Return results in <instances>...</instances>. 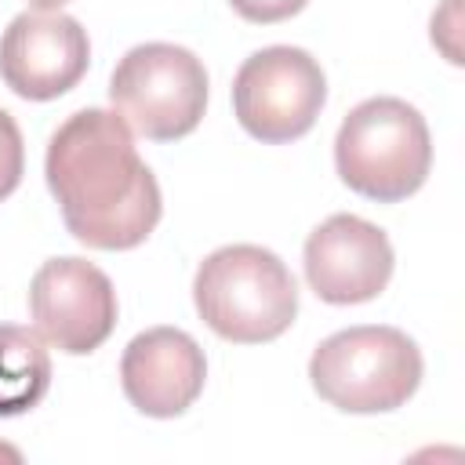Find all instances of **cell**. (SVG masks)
Instances as JSON below:
<instances>
[{
	"label": "cell",
	"mask_w": 465,
	"mask_h": 465,
	"mask_svg": "<svg viewBox=\"0 0 465 465\" xmlns=\"http://www.w3.org/2000/svg\"><path fill=\"white\" fill-rule=\"evenodd\" d=\"M36 11H58L62 4H69V0H29Z\"/></svg>",
	"instance_id": "5bb4252c"
},
{
	"label": "cell",
	"mask_w": 465,
	"mask_h": 465,
	"mask_svg": "<svg viewBox=\"0 0 465 465\" xmlns=\"http://www.w3.org/2000/svg\"><path fill=\"white\" fill-rule=\"evenodd\" d=\"M47 189L73 240L94 251H131L163 214L156 174L113 109L73 113L47 142Z\"/></svg>",
	"instance_id": "6da1fadb"
},
{
	"label": "cell",
	"mask_w": 465,
	"mask_h": 465,
	"mask_svg": "<svg viewBox=\"0 0 465 465\" xmlns=\"http://www.w3.org/2000/svg\"><path fill=\"white\" fill-rule=\"evenodd\" d=\"M309 0H229V7L254 25H272V22H287L294 18Z\"/></svg>",
	"instance_id": "4fadbf2b"
},
{
	"label": "cell",
	"mask_w": 465,
	"mask_h": 465,
	"mask_svg": "<svg viewBox=\"0 0 465 465\" xmlns=\"http://www.w3.org/2000/svg\"><path fill=\"white\" fill-rule=\"evenodd\" d=\"M338 178L378 203L414 196L432 167V138L425 116L392 94H378L349 109L334 138Z\"/></svg>",
	"instance_id": "3957f363"
},
{
	"label": "cell",
	"mask_w": 465,
	"mask_h": 465,
	"mask_svg": "<svg viewBox=\"0 0 465 465\" xmlns=\"http://www.w3.org/2000/svg\"><path fill=\"white\" fill-rule=\"evenodd\" d=\"M323 102L327 76L320 62L291 44L254 51L232 76V113L240 127L265 145L309 134Z\"/></svg>",
	"instance_id": "8992f818"
},
{
	"label": "cell",
	"mask_w": 465,
	"mask_h": 465,
	"mask_svg": "<svg viewBox=\"0 0 465 465\" xmlns=\"http://www.w3.org/2000/svg\"><path fill=\"white\" fill-rule=\"evenodd\" d=\"M29 316L47 345L87 356L116 327L113 280L87 258H51L29 280Z\"/></svg>",
	"instance_id": "52a82bcc"
},
{
	"label": "cell",
	"mask_w": 465,
	"mask_h": 465,
	"mask_svg": "<svg viewBox=\"0 0 465 465\" xmlns=\"http://www.w3.org/2000/svg\"><path fill=\"white\" fill-rule=\"evenodd\" d=\"M113 113L149 142H174L200 127L207 109V69L178 44H138L109 76Z\"/></svg>",
	"instance_id": "5b68a950"
},
{
	"label": "cell",
	"mask_w": 465,
	"mask_h": 465,
	"mask_svg": "<svg viewBox=\"0 0 465 465\" xmlns=\"http://www.w3.org/2000/svg\"><path fill=\"white\" fill-rule=\"evenodd\" d=\"M51 389V356L29 327L0 323V418L33 411Z\"/></svg>",
	"instance_id": "8fae6325"
},
{
	"label": "cell",
	"mask_w": 465,
	"mask_h": 465,
	"mask_svg": "<svg viewBox=\"0 0 465 465\" xmlns=\"http://www.w3.org/2000/svg\"><path fill=\"white\" fill-rule=\"evenodd\" d=\"M25 174V145L15 116L0 109V200H7Z\"/></svg>",
	"instance_id": "7c38bea8"
},
{
	"label": "cell",
	"mask_w": 465,
	"mask_h": 465,
	"mask_svg": "<svg viewBox=\"0 0 465 465\" xmlns=\"http://www.w3.org/2000/svg\"><path fill=\"white\" fill-rule=\"evenodd\" d=\"M193 302L218 338L262 345L294 323L298 283L269 247L229 243L200 262L193 276Z\"/></svg>",
	"instance_id": "7a4b0ae2"
},
{
	"label": "cell",
	"mask_w": 465,
	"mask_h": 465,
	"mask_svg": "<svg viewBox=\"0 0 465 465\" xmlns=\"http://www.w3.org/2000/svg\"><path fill=\"white\" fill-rule=\"evenodd\" d=\"M91 65L87 29L65 11H22L0 36V80L25 102L73 91Z\"/></svg>",
	"instance_id": "ba28073f"
},
{
	"label": "cell",
	"mask_w": 465,
	"mask_h": 465,
	"mask_svg": "<svg viewBox=\"0 0 465 465\" xmlns=\"http://www.w3.org/2000/svg\"><path fill=\"white\" fill-rule=\"evenodd\" d=\"M305 280L327 305H360L378 298L392 280L389 236L360 214H331L305 240Z\"/></svg>",
	"instance_id": "9c48e42d"
},
{
	"label": "cell",
	"mask_w": 465,
	"mask_h": 465,
	"mask_svg": "<svg viewBox=\"0 0 465 465\" xmlns=\"http://www.w3.org/2000/svg\"><path fill=\"white\" fill-rule=\"evenodd\" d=\"M421 349L400 327L360 323L323 338L309 360L320 400L345 414H385L403 407L421 385Z\"/></svg>",
	"instance_id": "277c9868"
},
{
	"label": "cell",
	"mask_w": 465,
	"mask_h": 465,
	"mask_svg": "<svg viewBox=\"0 0 465 465\" xmlns=\"http://www.w3.org/2000/svg\"><path fill=\"white\" fill-rule=\"evenodd\" d=\"M207 381V356L182 327H149L134 334L120 356V385L145 418L185 414Z\"/></svg>",
	"instance_id": "30bf717a"
}]
</instances>
